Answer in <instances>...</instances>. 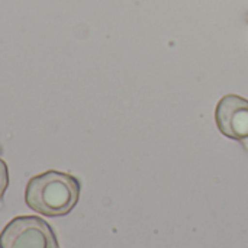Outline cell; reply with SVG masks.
I'll use <instances>...</instances> for the list:
<instances>
[{"instance_id": "5b68a950", "label": "cell", "mask_w": 248, "mask_h": 248, "mask_svg": "<svg viewBox=\"0 0 248 248\" xmlns=\"http://www.w3.org/2000/svg\"><path fill=\"white\" fill-rule=\"evenodd\" d=\"M247 22H248V15H247Z\"/></svg>"}, {"instance_id": "3957f363", "label": "cell", "mask_w": 248, "mask_h": 248, "mask_svg": "<svg viewBox=\"0 0 248 248\" xmlns=\"http://www.w3.org/2000/svg\"><path fill=\"white\" fill-rule=\"evenodd\" d=\"M219 132L243 145L248 153V100L238 94L224 96L215 109Z\"/></svg>"}, {"instance_id": "7a4b0ae2", "label": "cell", "mask_w": 248, "mask_h": 248, "mask_svg": "<svg viewBox=\"0 0 248 248\" xmlns=\"http://www.w3.org/2000/svg\"><path fill=\"white\" fill-rule=\"evenodd\" d=\"M0 248H61L52 227L39 217L13 218L0 232Z\"/></svg>"}, {"instance_id": "277c9868", "label": "cell", "mask_w": 248, "mask_h": 248, "mask_svg": "<svg viewBox=\"0 0 248 248\" xmlns=\"http://www.w3.org/2000/svg\"><path fill=\"white\" fill-rule=\"evenodd\" d=\"M7 187H9V169L7 164L0 158V206L3 205V196Z\"/></svg>"}, {"instance_id": "6da1fadb", "label": "cell", "mask_w": 248, "mask_h": 248, "mask_svg": "<svg viewBox=\"0 0 248 248\" xmlns=\"http://www.w3.org/2000/svg\"><path fill=\"white\" fill-rule=\"evenodd\" d=\"M81 183L68 173L49 170L32 177L25 190L28 208L45 217L68 215L78 202Z\"/></svg>"}]
</instances>
